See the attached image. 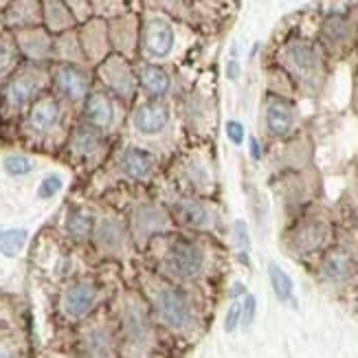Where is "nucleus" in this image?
I'll return each mask as SVG.
<instances>
[{
    "label": "nucleus",
    "mask_w": 358,
    "mask_h": 358,
    "mask_svg": "<svg viewBox=\"0 0 358 358\" xmlns=\"http://www.w3.org/2000/svg\"><path fill=\"white\" fill-rule=\"evenodd\" d=\"M207 266V253L198 242L172 236L161 242L159 251V268L165 277L176 279V282H194Z\"/></svg>",
    "instance_id": "obj_1"
},
{
    "label": "nucleus",
    "mask_w": 358,
    "mask_h": 358,
    "mask_svg": "<svg viewBox=\"0 0 358 358\" xmlns=\"http://www.w3.org/2000/svg\"><path fill=\"white\" fill-rule=\"evenodd\" d=\"M152 306L154 313L161 319V323L172 332H187L194 328L196 315L189 299L169 284H161L152 292Z\"/></svg>",
    "instance_id": "obj_2"
},
{
    "label": "nucleus",
    "mask_w": 358,
    "mask_h": 358,
    "mask_svg": "<svg viewBox=\"0 0 358 358\" xmlns=\"http://www.w3.org/2000/svg\"><path fill=\"white\" fill-rule=\"evenodd\" d=\"M282 64L288 71V75L294 77L297 82L315 84V82H319L321 71H323V57L313 42L292 40L284 46Z\"/></svg>",
    "instance_id": "obj_3"
},
{
    "label": "nucleus",
    "mask_w": 358,
    "mask_h": 358,
    "mask_svg": "<svg viewBox=\"0 0 358 358\" xmlns=\"http://www.w3.org/2000/svg\"><path fill=\"white\" fill-rule=\"evenodd\" d=\"M44 86V73L36 66L20 69L13 77H9V82L5 84L3 90V101L7 106V110L18 113L29 103H34Z\"/></svg>",
    "instance_id": "obj_4"
},
{
    "label": "nucleus",
    "mask_w": 358,
    "mask_h": 358,
    "mask_svg": "<svg viewBox=\"0 0 358 358\" xmlns=\"http://www.w3.org/2000/svg\"><path fill=\"white\" fill-rule=\"evenodd\" d=\"M332 236V224L321 215H306L288 233V244L294 253L310 255L328 244Z\"/></svg>",
    "instance_id": "obj_5"
},
{
    "label": "nucleus",
    "mask_w": 358,
    "mask_h": 358,
    "mask_svg": "<svg viewBox=\"0 0 358 358\" xmlns=\"http://www.w3.org/2000/svg\"><path fill=\"white\" fill-rule=\"evenodd\" d=\"M99 301V288L90 279H77L71 286L64 288L59 299V308L66 319L82 321L86 319Z\"/></svg>",
    "instance_id": "obj_6"
},
{
    "label": "nucleus",
    "mask_w": 358,
    "mask_h": 358,
    "mask_svg": "<svg viewBox=\"0 0 358 358\" xmlns=\"http://www.w3.org/2000/svg\"><path fill=\"white\" fill-rule=\"evenodd\" d=\"M99 77L108 90L123 101H130L136 95V77L128 59L123 55H110L99 64Z\"/></svg>",
    "instance_id": "obj_7"
},
{
    "label": "nucleus",
    "mask_w": 358,
    "mask_h": 358,
    "mask_svg": "<svg viewBox=\"0 0 358 358\" xmlns=\"http://www.w3.org/2000/svg\"><path fill=\"white\" fill-rule=\"evenodd\" d=\"M169 227H172L169 211L154 205V202H143V205L132 209L130 231H132V238L138 242H148L154 236H159V233H165Z\"/></svg>",
    "instance_id": "obj_8"
},
{
    "label": "nucleus",
    "mask_w": 358,
    "mask_h": 358,
    "mask_svg": "<svg viewBox=\"0 0 358 358\" xmlns=\"http://www.w3.org/2000/svg\"><path fill=\"white\" fill-rule=\"evenodd\" d=\"M169 209H172L169 217H172V220H176L185 229L207 231V229L213 227V213H211V209L202 200H198L196 196L182 194V196H178V198L172 200Z\"/></svg>",
    "instance_id": "obj_9"
},
{
    "label": "nucleus",
    "mask_w": 358,
    "mask_h": 358,
    "mask_svg": "<svg viewBox=\"0 0 358 358\" xmlns=\"http://www.w3.org/2000/svg\"><path fill=\"white\" fill-rule=\"evenodd\" d=\"M53 86L73 103H82L90 95V77L77 64H57L53 69Z\"/></svg>",
    "instance_id": "obj_10"
},
{
    "label": "nucleus",
    "mask_w": 358,
    "mask_h": 358,
    "mask_svg": "<svg viewBox=\"0 0 358 358\" xmlns=\"http://www.w3.org/2000/svg\"><path fill=\"white\" fill-rule=\"evenodd\" d=\"M123 336H126L128 348L136 352H141L150 345L152 341L150 315L138 301H130L126 306V313H123Z\"/></svg>",
    "instance_id": "obj_11"
},
{
    "label": "nucleus",
    "mask_w": 358,
    "mask_h": 358,
    "mask_svg": "<svg viewBox=\"0 0 358 358\" xmlns=\"http://www.w3.org/2000/svg\"><path fill=\"white\" fill-rule=\"evenodd\" d=\"M319 273L328 284H345L356 273V257L345 246H332L323 253Z\"/></svg>",
    "instance_id": "obj_12"
},
{
    "label": "nucleus",
    "mask_w": 358,
    "mask_h": 358,
    "mask_svg": "<svg viewBox=\"0 0 358 358\" xmlns=\"http://www.w3.org/2000/svg\"><path fill=\"white\" fill-rule=\"evenodd\" d=\"M59 117H62L59 101L53 95H40L29 108L27 126L34 134L44 136V134H49L51 130H55V126L59 123Z\"/></svg>",
    "instance_id": "obj_13"
},
{
    "label": "nucleus",
    "mask_w": 358,
    "mask_h": 358,
    "mask_svg": "<svg viewBox=\"0 0 358 358\" xmlns=\"http://www.w3.org/2000/svg\"><path fill=\"white\" fill-rule=\"evenodd\" d=\"M92 240H95L97 248H101L108 255H119L128 244V227L115 217H103V220L95 222V231H92Z\"/></svg>",
    "instance_id": "obj_14"
},
{
    "label": "nucleus",
    "mask_w": 358,
    "mask_h": 358,
    "mask_svg": "<svg viewBox=\"0 0 358 358\" xmlns=\"http://www.w3.org/2000/svg\"><path fill=\"white\" fill-rule=\"evenodd\" d=\"M15 44H18V51L31 62H44L53 55L51 36L42 27L20 29L18 36H15Z\"/></svg>",
    "instance_id": "obj_15"
},
{
    "label": "nucleus",
    "mask_w": 358,
    "mask_h": 358,
    "mask_svg": "<svg viewBox=\"0 0 358 358\" xmlns=\"http://www.w3.org/2000/svg\"><path fill=\"white\" fill-rule=\"evenodd\" d=\"M69 150L77 161H90L95 159L97 154L103 152V134L101 130L88 126H77L75 132L71 134V141H69Z\"/></svg>",
    "instance_id": "obj_16"
},
{
    "label": "nucleus",
    "mask_w": 358,
    "mask_h": 358,
    "mask_svg": "<svg viewBox=\"0 0 358 358\" xmlns=\"http://www.w3.org/2000/svg\"><path fill=\"white\" fill-rule=\"evenodd\" d=\"M3 20L11 29H31L42 22V0H11Z\"/></svg>",
    "instance_id": "obj_17"
},
{
    "label": "nucleus",
    "mask_w": 358,
    "mask_h": 358,
    "mask_svg": "<svg viewBox=\"0 0 358 358\" xmlns=\"http://www.w3.org/2000/svg\"><path fill=\"white\" fill-rule=\"evenodd\" d=\"M119 167L130 180L143 182L154 174L157 161H154L152 152H148L143 148H128V150H123V154H121Z\"/></svg>",
    "instance_id": "obj_18"
},
{
    "label": "nucleus",
    "mask_w": 358,
    "mask_h": 358,
    "mask_svg": "<svg viewBox=\"0 0 358 358\" xmlns=\"http://www.w3.org/2000/svg\"><path fill=\"white\" fill-rule=\"evenodd\" d=\"M132 123H134V128L141 134H145V136L159 134V132H163L167 128L169 110H167V106H163L159 101H148V103L138 106L134 110Z\"/></svg>",
    "instance_id": "obj_19"
},
{
    "label": "nucleus",
    "mask_w": 358,
    "mask_h": 358,
    "mask_svg": "<svg viewBox=\"0 0 358 358\" xmlns=\"http://www.w3.org/2000/svg\"><path fill=\"white\" fill-rule=\"evenodd\" d=\"M174 46V31L165 20H150L143 29V49L152 57H165Z\"/></svg>",
    "instance_id": "obj_20"
},
{
    "label": "nucleus",
    "mask_w": 358,
    "mask_h": 358,
    "mask_svg": "<svg viewBox=\"0 0 358 358\" xmlns=\"http://www.w3.org/2000/svg\"><path fill=\"white\" fill-rule=\"evenodd\" d=\"M294 126V108L284 97H271L266 103V128L273 136H288Z\"/></svg>",
    "instance_id": "obj_21"
},
{
    "label": "nucleus",
    "mask_w": 358,
    "mask_h": 358,
    "mask_svg": "<svg viewBox=\"0 0 358 358\" xmlns=\"http://www.w3.org/2000/svg\"><path fill=\"white\" fill-rule=\"evenodd\" d=\"M84 113L88 126L97 130H108L115 123V106L106 92H90L84 101Z\"/></svg>",
    "instance_id": "obj_22"
},
{
    "label": "nucleus",
    "mask_w": 358,
    "mask_h": 358,
    "mask_svg": "<svg viewBox=\"0 0 358 358\" xmlns=\"http://www.w3.org/2000/svg\"><path fill=\"white\" fill-rule=\"evenodd\" d=\"M42 22L51 34H66L75 27V15L64 0H42Z\"/></svg>",
    "instance_id": "obj_23"
},
{
    "label": "nucleus",
    "mask_w": 358,
    "mask_h": 358,
    "mask_svg": "<svg viewBox=\"0 0 358 358\" xmlns=\"http://www.w3.org/2000/svg\"><path fill=\"white\" fill-rule=\"evenodd\" d=\"M108 42H110V38H108L106 24L99 22V20L88 22L82 29V34H80L82 51H84V57H88V59H99V57H103Z\"/></svg>",
    "instance_id": "obj_24"
},
{
    "label": "nucleus",
    "mask_w": 358,
    "mask_h": 358,
    "mask_svg": "<svg viewBox=\"0 0 358 358\" xmlns=\"http://www.w3.org/2000/svg\"><path fill=\"white\" fill-rule=\"evenodd\" d=\"M84 350L88 358H117L115 338L106 328H90L84 334Z\"/></svg>",
    "instance_id": "obj_25"
},
{
    "label": "nucleus",
    "mask_w": 358,
    "mask_h": 358,
    "mask_svg": "<svg viewBox=\"0 0 358 358\" xmlns=\"http://www.w3.org/2000/svg\"><path fill=\"white\" fill-rule=\"evenodd\" d=\"M138 82H141L143 90L152 99H161L169 90V75L165 69L157 64H145L141 73H138Z\"/></svg>",
    "instance_id": "obj_26"
},
{
    "label": "nucleus",
    "mask_w": 358,
    "mask_h": 358,
    "mask_svg": "<svg viewBox=\"0 0 358 358\" xmlns=\"http://www.w3.org/2000/svg\"><path fill=\"white\" fill-rule=\"evenodd\" d=\"M92 231H95V220L92 215L80 207H73L66 213V233L69 238L75 242H88L92 238Z\"/></svg>",
    "instance_id": "obj_27"
},
{
    "label": "nucleus",
    "mask_w": 358,
    "mask_h": 358,
    "mask_svg": "<svg viewBox=\"0 0 358 358\" xmlns=\"http://www.w3.org/2000/svg\"><path fill=\"white\" fill-rule=\"evenodd\" d=\"M108 38L115 44V49H119L121 53H130L136 46V20L132 15L119 18L115 22V29L108 31Z\"/></svg>",
    "instance_id": "obj_28"
},
{
    "label": "nucleus",
    "mask_w": 358,
    "mask_h": 358,
    "mask_svg": "<svg viewBox=\"0 0 358 358\" xmlns=\"http://www.w3.org/2000/svg\"><path fill=\"white\" fill-rule=\"evenodd\" d=\"M53 53L62 59V64H75V62H82L84 51H82V44L80 38L75 34H62L57 42H53Z\"/></svg>",
    "instance_id": "obj_29"
},
{
    "label": "nucleus",
    "mask_w": 358,
    "mask_h": 358,
    "mask_svg": "<svg viewBox=\"0 0 358 358\" xmlns=\"http://www.w3.org/2000/svg\"><path fill=\"white\" fill-rule=\"evenodd\" d=\"M321 36L325 40V44L330 46H341L350 40V22L345 15H330L328 20L323 22V29H321Z\"/></svg>",
    "instance_id": "obj_30"
},
{
    "label": "nucleus",
    "mask_w": 358,
    "mask_h": 358,
    "mask_svg": "<svg viewBox=\"0 0 358 358\" xmlns=\"http://www.w3.org/2000/svg\"><path fill=\"white\" fill-rule=\"evenodd\" d=\"M268 277H271V286H273V292L275 297L282 301V303H288L294 299V284L290 275L279 266V264H268Z\"/></svg>",
    "instance_id": "obj_31"
},
{
    "label": "nucleus",
    "mask_w": 358,
    "mask_h": 358,
    "mask_svg": "<svg viewBox=\"0 0 358 358\" xmlns=\"http://www.w3.org/2000/svg\"><path fill=\"white\" fill-rule=\"evenodd\" d=\"M29 233L24 229H0V255L15 257L24 244H27Z\"/></svg>",
    "instance_id": "obj_32"
},
{
    "label": "nucleus",
    "mask_w": 358,
    "mask_h": 358,
    "mask_svg": "<svg viewBox=\"0 0 358 358\" xmlns=\"http://www.w3.org/2000/svg\"><path fill=\"white\" fill-rule=\"evenodd\" d=\"M18 44L11 36H0V77H7L18 64Z\"/></svg>",
    "instance_id": "obj_33"
},
{
    "label": "nucleus",
    "mask_w": 358,
    "mask_h": 358,
    "mask_svg": "<svg viewBox=\"0 0 358 358\" xmlns=\"http://www.w3.org/2000/svg\"><path fill=\"white\" fill-rule=\"evenodd\" d=\"M3 167L9 176L20 178V176H27L34 172V161L24 157V154H9V157H5V161H3Z\"/></svg>",
    "instance_id": "obj_34"
},
{
    "label": "nucleus",
    "mask_w": 358,
    "mask_h": 358,
    "mask_svg": "<svg viewBox=\"0 0 358 358\" xmlns=\"http://www.w3.org/2000/svg\"><path fill=\"white\" fill-rule=\"evenodd\" d=\"M233 238H236V246H238V253L242 264L248 266V251H251V238H248V227L244 220H236L233 224Z\"/></svg>",
    "instance_id": "obj_35"
},
{
    "label": "nucleus",
    "mask_w": 358,
    "mask_h": 358,
    "mask_svg": "<svg viewBox=\"0 0 358 358\" xmlns=\"http://www.w3.org/2000/svg\"><path fill=\"white\" fill-rule=\"evenodd\" d=\"M62 187H64V180H62L57 174L44 176L42 182H40V189H38V198H42V200H51L53 196H57V194L62 192Z\"/></svg>",
    "instance_id": "obj_36"
},
{
    "label": "nucleus",
    "mask_w": 358,
    "mask_h": 358,
    "mask_svg": "<svg viewBox=\"0 0 358 358\" xmlns=\"http://www.w3.org/2000/svg\"><path fill=\"white\" fill-rule=\"evenodd\" d=\"M240 321H242V303L240 301H233L231 308L227 310V317H224V330L231 334L240 328Z\"/></svg>",
    "instance_id": "obj_37"
},
{
    "label": "nucleus",
    "mask_w": 358,
    "mask_h": 358,
    "mask_svg": "<svg viewBox=\"0 0 358 358\" xmlns=\"http://www.w3.org/2000/svg\"><path fill=\"white\" fill-rule=\"evenodd\" d=\"M255 313H257V299L253 297V294H246L244 301H242V321H240L242 328H248V325L253 323Z\"/></svg>",
    "instance_id": "obj_38"
},
{
    "label": "nucleus",
    "mask_w": 358,
    "mask_h": 358,
    "mask_svg": "<svg viewBox=\"0 0 358 358\" xmlns=\"http://www.w3.org/2000/svg\"><path fill=\"white\" fill-rule=\"evenodd\" d=\"M64 5L73 11L75 20L86 18V15L90 13V0H64Z\"/></svg>",
    "instance_id": "obj_39"
},
{
    "label": "nucleus",
    "mask_w": 358,
    "mask_h": 358,
    "mask_svg": "<svg viewBox=\"0 0 358 358\" xmlns=\"http://www.w3.org/2000/svg\"><path fill=\"white\" fill-rule=\"evenodd\" d=\"M227 136H229L231 143L242 145V141H244V126H242L240 121H229L227 123Z\"/></svg>",
    "instance_id": "obj_40"
},
{
    "label": "nucleus",
    "mask_w": 358,
    "mask_h": 358,
    "mask_svg": "<svg viewBox=\"0 0 358 358\" xmlns=\"http://www.w3.org/2000/svg\"><path fill=\"white\" fill-rule=\"evenodd\" d=\"M251 157H253L255 161L262 159V148H259V143H257V138H251Z\"/></svg>",
    "instance_id": "obj_41"
},
{
    "label": "nucleus",
    "mask_w": 358,
    "mask_h": 358,
    "mask_svg": "<svg viewBox=\"0 0 358 358\" xmlns=\"http://www.w3.org/2000/svg\"><path fill=\"white\" fill-rule=\"evenodd\" d=\"M227 73H229V77H231V80H236V77H238V73H240V66H238V62H229V69H227Z\"/></svg>",
    "instance_id": "obj_42"
},
{
    "label": "nucleus",
    "mask_w": 358,
    "mask_h": 358,
    "mask_svg": "<svg viewBox=\"0 0 358 358\" xmlns=\"http://www.w3.org/2000/svg\"><path fill=\"white\" fill-rule=\"evenodd\" d=\"M244 292H246V288H244L242 284H236V286H233V288H231V297H233V299H236V297H238V294H244Z\"/></svg>",
    "instance_id": "obj_43"
},
{
    "label": "nucleus",
    "mask_w": 358,
    "mask_h": 358,
    "mask_svg": "<svg viewBox=\"0 0 358 358\" xmlns=\"http://www.w3.org/2000/svg\"><path fill=\"white\" fill-rule=\"evenodd\" d=\"M11 3V0H0V7H3V5H9Z\"/></svg>",
    "instance_id": "obj_44"
},
{
    "label": "nucleus",
    "mask_w": 358,
    "mask_h": 358,
    "mask_svg": "<svg viewBox=\"0 0 358 358\" xmlns=\"http://www.w3.org/2000/svg\"><path fill=\"white\" fill-rule=\"evenodd\" d=\"M0 358H11V354H0Z\"/></svg>",
    "instance_id": "obj_45"
},
{
    "label": "nucleus",
    "mask_w": 358,
    "mask_h": 358,
    "mask_svg": "<svg viewBox=\"0 0 358 358\" xmlns=\"http://www.w3.org/2000/svg\"><path fill=\"white\" fill-rule=\"evenodd\" d=\"M3 24H5V20H3V15H0V29H3Z\"/></svg>",
    "instance_id": "obj_46"
}]
</instances>
